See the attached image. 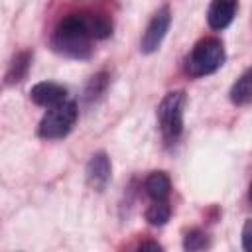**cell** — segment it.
I'll use <instances>...</instances> for the list:
<instances>
[{
  "mask_svg": "<svg viewBox=\"0 0 252 252\" xmlns=\"http://www.w3.org/2000/svg\"><path fill=\"white\" fill-rule=\"evenodd\" d=\"M112 33V22L94 12H75L65 16L51 37V47L69 59H89L93 55V41L106 39Z\"/></svg>",
  "mask_w": 252,
  "mask_h": 252,
  "instance_id": "obj_1",
  "label": "cell"
},
{
  "mask_svg": "<svg viewBox=\"0 0 252 252\" xmlns=\"http://www.w3.org/2000/svg\"><path fill=\"white\" fill-rule=\"evenodd\" d=\"M224 57V45L219 37H203L191 49L185 61V71L191 77L213 75L222 67Z\"/></svg>",
  "mask_w": 252,
  "mask_h": 252,
  "instance_id": "obj_2",
  "label": "cell"
},
{
  "mask_svg": "<svg viewBox=\"0 0 252 252\" xmlns=\"http://www.w3.org/2000/svg\"><path fill=\"white\" fill-rule=\"evenodd\" d=\"M77 116H79V110L73 100H63L55 106H49L39 122V128H37L39 138H43V140L65 138L73 130Z\"/></svg>",
  "mask_w": 252,
  "mask_h": 252,
  "instance_id": "obj_3",
  "label": "cell"
},
{
  "mask_svg": "<svg viewBox=\"0 0 252 252\" xmlns=\"http://www.w3.org/2000/svg\"><path fill=\"white\" fill-rule=\"evenodd\" d=\"M185 93L171 91L167 93L158 106V122L163 138L167 142H175L183 132V114H185Z\"/></svg>",
  "mask_w": 252,
  "mask_h": 252,
  "instance_id": "obj_4",
  "label": "cell"
},
{
  "mask_svg": "<svg viewBox=\"0 0 252 252\" xmlns=\"http://www.w3.org/2000/svg\"><path fill=\"white\" fill-rule=\"evenodd\" d=\"M169 24H171V10H169V6H161L154 14V18L150 20V24L142 35V41H140L142 53H154L159 49L167 30H169Z\"/></svg>",
  "mask_w": 252,
  "mask_h": 252,
  "instance_id": "obj_5",
  "label": "cell"
},
{
  "mask_svg": "<svg viewBox=\"0 0 252 252\" xmlns=\"http://www.w3.org/2000/svg\"><path fill=\"white\" fill-rule=\"evenodd\" d=\"M236 10H238V0H213L207 10V22L211 30L215 32L226 30L234 20Z\"/></svg>",
  "mask_w": 252,
  "mask_h": 252,
  "instance_id": "obj_6",
  "label": "cell"
},
{
  "mask_svg": "<svg viewBox=\"0 0 252 252\" xmlns=\"http://www.w3.org/2000/svg\"><path fill=\"white\" fill-rule=\"evenodd\" d=\"M30 98L35 104L49 108V106H55V104L67 100V89L59 83H53V81H41V83L32 87Z\"/></svg>",
  "mask_w": 252,
  "mask_h": 252,
  "instance_id": "obj_7",
  "label": "cell"
},
{
  "mask_svg": "<svg viewBox=\"0 0 252 252\" xmlns=\"http://www.w3.org/2000/svg\"><path fill=\"white\" fill-rule=\"evenodd\" d=\"M110 173H112V165H110V159L104 152H98L89 159V163H87V181L93 189L102 191L110 181Z\"/></svg>",
  "mask_w": 252,
  "mask_h": 252,
  "instance_id": "obj_8",
  "label": "cell"
},
{
  "mask_svg": "<svg viewBox=\"0 0 252 252\" xmlns=\"http://www.w3.org/2000/svg\"><path fill=\"white\" fill-rule=\"evenodd\" d=\"M144 189L152 201H167V197L171 193V179L163 171H154L146 177Z\"/></svg>",
  "mask_w": 252,
  "mask_h": 252,
  "instance_id": "obj_9",
  "label": "cell"
},
{
  "mask_svg": "<svg viewBox=\"0 0 252 252\" xmlns=\"http://www.w3.org/2000/svg\"><path fill=\"white\" fill-rule=\"evenodd\" d=\"M30 65H32V53H30V51L24 49V51L16 53L14 59H12V63H10V69H8V73H6V83L14 85V83L24 81V77L28 75Z\"/></svg>",
  "mask_w": 252,
  "mask_h": 252,
  "instance_id": "obj_10",
  "label": "cell"
},
{
  "mask_svg": "<svg viewBox=\"0 0 252 252\" xmlns=\"http://www.w3.org/2000/svg\"><path fill=\"white\" fill-rule=\"evenodd\" d=\"M252 98V89H250V71L246 69L238 79L236 83L232 85L230 89V100L236 104V106H244L248 104Z\"/></svg>",
  "mask_w": 252,
  "mask_h": 252,
  "instance_id": "obj_11",
  "label": "cell"
},
{
  "mask_svg": "<svg viewBox=\"0 0 252 252\" xmlns=\"http://www.w3.org/2000/svg\"><path fill=\"white\" fill-rule=\"evenodd\" d=\"M171 217V207L167 201H152V205L146 211V220L154 226H161L169 220Z\"/></svg>",
  "mask_w": 252,
  "mask_h": 252,
  "instance_id": "obj_12",
  "label": "cell"
},
{
  "mask_svg": "<svg viewBox=\"0 0 252 252\" xmlns=\"http://www.w3.org/2000/svg\"><path fill=\"white\" fill-rule=\"evenodd\" d=\"M211 246V238L209 234H205L203 230H189L183 238V248L193 252V250H203V248H209Z\"/></svg>",
  "mask_w": 252,
  "mask_h": 252,
  "instance_id": "obj_13",
  "label": "cell"
},
{
  "mask_svg": "<svg viewBox=\"0 0 252 252\" xmlns=\"http://www.w3.org/2000/svg\"><path fill=\"white\" fill-rule=\"evenodd\" d=\"M106 85H108V75H106V73L94 75V77L89 81L87 89H85V100L91 102L93 98H96L98 94H102V91L106 89Z\"/></svg>",
  "mask_w": 252,
  "mask_h": 252,
  "instance_id": "obj_14",
  "label": "cell"
},
{
  "mask_svg": "<svg viewBox=\"0 0 252 252\" xmlns=\"http://www.w3.org/2000/svg\"><path fill=\"white\" fill-rule=\"evenodd\" d=\"M250 219L244 222V228H242V248L244 250H250Z\"/></svg>",
  "mask_w": 252,
  "mask_h": 252,
  "instance_id": "obj_15",
  "label": "cell"
},
{
  "mask_svg": "<svg viewBox=\"0 0 252 252\" xmlns=\"http://www.w3.org/2000/svg\"><path fill=\"white\" fill-rule=\"evenodd\" d=\"M161 250V246L158 244V242H152V240H148V242H142L140 244V250Z\"/></svg>",
  "mask_w": 252,
  "mask_h": 252,
  "instance_id": "obj_16",
  "label": "cell"
}]
</instances>
